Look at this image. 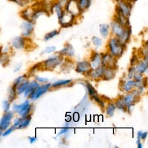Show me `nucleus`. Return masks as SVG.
I'll use <instances>...</instances> for the list:
<instances>
[{
	"instance_id": "2eb2a0df",
	"label": "nucleus",
	"mask_w": 148,
	"mask_h": 148,
	"mask_svg": "<svg viewBox=\"0 0 148 148\" xmlns=\"http://www.w3.org/2000/svg\"><path fill=\"white\" fill-rule=\"evenodd\" d=\"M91 69V64L87 61H83L78 62L76 64V71L79 73H85L87 72Z\"/></svg>"
},
{
	"instance_id": "6ab92c4d",
	"label": "nucleus",
	"mask_w": 148,
	"mask_h": 148,
	"mask_svg": "<svg viewBox=\"0 0 148 148\" xmlns=\"http://www.w3.org/2000/svg\"><path fill=\"white\" fill-rule=\"evenodd\" d=\"M17 95L16 88L12 85L9 86L7 89V99L13 103L16 99Z\"/></svg>"
},
{
	"instance_id": "20e7f679",
	"label": "nucleus",
	"mask_w": 148,
	"mask_h": 148,
	"mask_svg": "<svg viewBox=\"0 0 148 148\" xmlns=\"http://www.w3.org/2000/svg\"><path fill=\"white\" fill-rule=\"evenodd\" d=\"M115 10H119L125 16L129 17L132 8V3L125 0H115Z\"/></svg>"
},
{
	"instance_id": "7ed1b4c3",
	"label": "nucleus",
	"mask_w": 148,
	"mask_h": 148,
	"mask_svg": "<svg viewBox=\"0 0 148 148\" xmlns=\"http://www.w3.org/2000/svg\"><path fill=\"white\" fill-rule=\"evenodd\" d=\"M124 44H123L117 38H112L109 42V46L112 54L115 57H120L124 50Z\"/></svg>"
},
{
	"instance_id": "de8ad7c7",
	"label": "nucleus",
	"mask_w": 148,
	"mask_h": 148,
	"mask_svg": "<svg viewBox=\"0 0 148 148\" xmlns=\"http://www.w3.org/2000/svg\"><path fill=\"white\" fill-rule=\"evenodd\" d=\"M135 72V68L133 66L131 67L130 68H129L128 70V77L130 79H131L133 77L134 73Z\"/></svg>"
},
{
	"instance_id": "f3484780",
	"label": "nucleus",
	"mask_w": 148,
	"mask_h": 148,
	"mask_svg": "<svg viewBox=\"0 0 148 148\" xmlns=\"http://www.w3.org/2000/svg\"><path fill=\"white\" fill-rule=\"evenodd\" d=\"M138 97V94L136 92H132L128 94L124 98V101L127 108H129L134 105V102L136 101V99Z\"/></svg>"
},
{
	"instance_id": "7c9ffc66",
	"label": "nucleus",
	"mask_w": 148,
	"mask_h": 148,
	"mask_svg": "<svg viewBox=\"0 0 148 148\" xmlns=\"http://www.w3.org/2000/svg\"><path fill=\"white\" fill-rule=\"evenodd\" d=\"M147 64H146L144 61H140L137 63V65L136 67V70L137 72L142 73L147 70Z\"/></svg>"
},
{
	"instance_id": "c85d7f7f",
	"label": "nucleus",
	"mask_w": 148,
	"mask_h": 148,
	"mask_svg": "<svg viewBox=\"0 0 148 148\" xmlns=\"http://www.w3.org/2000/svg\"><path fill=\"white\" fill-rule=\"evenodd\" d=\"M21 8L27 7L29 3H31L34 0H9Z\"/></svg>"
},
{
	"instance_id": "c03bdc74",
	"label": "nucleus",
	"mask_w": 148,
	"mask_h": 148,
	"mask_svg": "<svg viewBox=\"0 0 148 148\" xmlns=\"http://www.w3.org/2000/svg\"><path fill=\"white\" fill-rule=\"evenodd\" d=\"M133 77L135 79V81H140L142 79V75L141 73L136 71V72H134Z\"/></svg>"
},
{
	"instance_id": "c756f323",
	"label": "nucleus",
	"mask_w": 148,
	"mask_h": 148,
	"mask_svg": "<svg viewBox=\"0 0 148 148\" xmlns=\"http://www.w3.org/2000/svg\"><path fill=\"white\" fill-rule=\"evenodd\" d=\"M11 106H12V103L8 99H3L1 103V107L3 112H7L11 110Z\"/></svg>"
},
{
	"instance_id": "09e8293b",
	"label": "nucleus",
	"mask_w": 148,
	"mask_h": 148,
	"mask_svg": "<svg viewBox=\"0 0 148 148\" xmlns=\"http://www.w3.org/2000/svg\"><path fill=\"white\" fill-rule=\"evenodd\" d=\"M35 79H36V80H38L40 82H42V83H46L48 81L47 78L41 77H39V76H38L35 77Z\"/></svg>"
},
{
	"instance_id": "ea45409f",
	"label": "nucleus",
	"mask_w": 148,
	"mask_h": 148,
	"mask_svg": "<svg viewBox=\"0 0 148 148\" xmlns=\"http://www.w3.org/2000/svg\"><path fill=\"white\" fill-rule=\"evenodd\" d=\"M92 41L96 47H99L102 45V39L97 36H93L92 38Z\"/></svg>"
},
{
	"instance_id": "b1692460",
	"label": "nucleus",
	"mask_w": 148,
	"mask_h": 148,
	"mask_svg": "<svg viewBox=\"0 0 148 148\" xmlns=\"http://www.w3.org/2000/svg\"><path fill=\"white\" fill-rule=\"evenodd\" d=\"M77 2L81 11L83 12L90 8L92 0H77Z\"/></svg>"
},
{
	"instance_id": "f257e3e1",
	"label": "nucleus",
	"mask_w": 148,
	"mask_h": 148,
	"mask_svg": "<svg viewBox=\"0 0 148 148\" xmlns=\"http://www.w3.org/2000/svg\"><path fill=\"white\" fill-rule=\"evenodd\" d=\"M110 27L112 32L123 44L124 45L128 40L131 33V29L130 26L124 27L116 20H113L110 23Z\"/></svg>"
},
{
	"instance_id": "c9c22d12",
	"label": "nucleus",
	"mask_w": 148,
	"mask_h": 148,
	"mask_svg": "<svg viewBox=\"0 0 148 148\" xmlns=\"http://www.w3.org/2000/svg\"><path fill=\"white\" fill-rule=\"evenodd\" d=\"M58 34V31L57 30H56V29L53 30L52 31H50L45 35V36L44 37V39L45 40H48L50 39L53 38L54 36H56Z\"/></svg>"
},
{
	"instance_id": "dca6fc26",
	"label": "nucleus",
	"mask_w": 148,
	"mask_h": 148,
	"mask_svg": "<svg viewBox=\"0 0 148 148\" xmlns=\"http://www.w3.org/2000/svg\"><path fill=\"white\" fill-rule=\"evenodd\" d=\"M91 66L95 69L101 66L102 64V54L94 53L91 58Z\"/></svg>"
},
{
	"instance_id": "4d7b16f0",
	"label": "nucleus",
	"mask_w": 148,
	"mask_h": 148,
	"mask_svg": "<svg viewBox=\"0 0 148 148\" xmlns=\"http://www.w3.org/2000/svg\"><path fill=\"white\" fill-rule=\"evenodd\" d=\"M125 1H128V2H130L132 3H134L136 0H125Z\"/></svg>"
},
{
	"instance_id": "a211bd4d",
	"label": "nucleus",
	"mask_w": 148,
	"mask_h": 148,
	"mask_svg": "<svg viewBox=\"0 0 148 148\" xmlns=\"http://www.w3.org/2000/svg\"><path fill=\"white\" fill-rule=\"evenodd\" d=\"M51 11L56 13V14L57 16V18L59 20L62 16V14L65 11V9L56 0V1H54L53 3Z\"/></svg>"
},
{
	"instance_id": "a18cd8bd",
	"label": "nucleus",
	"mask_w": 148,
	"mask_h": 148,
	"mask_svg": "<svg viewBox=\"0 0 148 148\" xmlns=\"http://www.w3.org/2000/svg\"><path fill=\"white\" fill-rule=\"evenodd\" d=\"M21 67H22V63L19 62V63L16 64L14 65V66L13 72H14V73L18 72V71H20V70L21 69Z\"/></svg>"
},
{
	"instance_id": "79ce46f5",
	"label": "nucleus",
	"mask_w": 148,
	"mask_h": 148,
	"mask_svg": "<svg viewBox=\"0 0 148 148\" xmlns=\"http://www.w3.org/2000/svg\"><path fill=\"white\" fill-rule=\"evenodd\" d=\"M11 50H12V47L10 46H4V47L2 46L1 53L9 54V53H10Z\"/></svg>"
},
{
	"instance_id": "8fccbe9b",
	"label": "nucleus",
	"mask_w": 148,
	"mask_h": 148,
	"mask_svg": "<svg viewBox=\"0 0 148 148\" xmlns=\"http://www.w3.org/2000/svg\"><path fill=\"white\" fill-rule=\"evenodd\" d=\"M28 140L29 141V143L31 144H32L33 143H34L36 141L37 138L36 137H33V136H29L28 137Z\"/></svg>"
},
{
	"instance_id": "f704fd0d",
	"label": "nucleus",
	"mask_w": 148,
	"mask_h": 148,
	"mask_svg": "<svg viewBox=\"0 0 148 148\" xmlns=\"http://www.w3.org/2000/svg\"><path fill=\"white\" fill-rule=\"evenodd\" d=\"M71 82H72L71 80H58V81L53 83L52 86L55 87L61 86H62V85H66V84L71 83Z\"/></svg>"
},
{
	"instance_id": "bb28decb",
	"label": "nucleus",
	"mask_w": 148,
	"mask_h": 148,
	"mask_svg": "<svg viewBox=\"0 0 148 148\" xmlns=\"http://www.w3.org/2000/svg\"><path fill=\"white\" fill-rule=\"evenodd\" d=\"M10 62V56L8 54L0 53V65L5 66L9 64Z\"/></svg>"
},
{
	"instance_id": "72a5a7b5",
	"label": "nucleus",
	"mask_w": 148,
	"mask_h": 148,
	"mask_svg": "<svg viewBox=\"0 0 148 148\" xmlns=\"http://www.w3.org/2000/svg\"><path fill=\"white\" fill-rule=\"evenodd\" d=\"M116 109V106L113 103H108L106 108V114L108 116H112L114 114V112Z\"/></svg>"
},
{
	"instance_id": "49530a36",
	"label": "nucleus",
	"mask_w": 148,
	"mask_h": 148,
	"mask_svg": "<svg viewBox=\"0 0 148 148\" xmlns=\"http://www.w3.org/2000/svg\"><path fill=\"white\" fill-rule=\"evenodd\" d=\"M138 62V58L137 57L135 56V55H134L132 56V57L131 58V61H130V64H131V65H134L135 64H136Z\"/></svg>"
},
{
	"instance_id": "f8f14e48",
	"label": "nucleus",
	"mask_w": 148,
	"mask_h": 148,
	"mask_svg": "<svg viewBox=\"0 0 148 148\" xmlns=\"http://www.w3.org/2000/svg\"><path fill=\"white\" fill-rule=\"evenodd\" d=\"M51 84L50 83H47L42 86L38 87L34 91H33L28 97L31 100H35L39 98L42 95L46 92L50 87Z\"/></svg>"
},
{
	"instance_id": "603ef678",
	"label": "nucleus",
	"mask_w": 148,
	"mask_h": 148,
	"mask_svg": "<svg viewBox=\"0 0 148 148\" xmlns=\"http://www.w3.org/2000/svg\"><path fill=\"white\" fill-rule=\"evenodd\" d=\"M147 136V132H142V134H141V136H140V138H142L143 140H145L146 137Z\"/></svg>"
},
{
	"instance_id": "864d4df0",
	"label": "nucleus",
	"mask_w": 148,
	"mask_h": 148,
	"mask_svg": "<svg viewBox=\"0 0 148 148\" xmlns=\"http://www.w3.org/2000/svg\"><path fill=\"white\" fill-rule=\"evenodd\" d=\"M142 84H143V86L146 87L147 86V77H145V78H143V82H142Z\"/></svg>"
},
{
	"instance_id": "4468645a",
	"label": "nucleus",
	"mask_w": 148,
	"mask_h": 148,
	"mask_svg": "<svg viewBox=\"0 0 148 148\" xmlns=\"http://www.w3.org/2000/svg\"><path fill=\"white\" fill-rule=\"evenodd\" d=\"M102 65L104 67H112L114 68L116 61L114 57L108 54L102 55Z\"/></svg>"
},
{
	"instance_id": "423d86ee",
	"label": "nucleus",
	"mask_w": 148,
	"mask_h": 148,
	"mask_svg": "<svg viewBox=\"0 0 148 148\" xmlns=\"http://www.w3.org/2000/svg\"><path fill=\"white\" fill-rule=\"evenodd\" d=\"M14 114L15 113L12 110L3 113L0 118V128L1 130L3 131L12 125Z\"/></svg>"
},
{
	"instance_id": "2f4dec72",
	"label": "nucleus",
	"mask_w": 148,
	"mask_h": 148,
	"mask_svg": "<svg viewBox=\"0 0 148 148\" xmlns=\"http://www.w3.org/2000/svg\"><path fill=\"white\" fill-rule=\"evenodd\" d=\"M116 106H117L118 108H119L120 109L125 111L127 109V107L125 105L124 103V98L122 97H120L116 102Z\"/></svg>"
},
{
	"instance_id": "37998d69",
	"label": "nucleus",
	"mask_w": 148,
	"mask_h": 148,
	"mask_svg": "<svg viewBox=\"0 0 148 148\" xmlns=\"http://www.w3.org/2000/svg\"><path fill=\"white\" fill-rule=\"evenodd\" d=\"M56 47L53 46H49V47H47L43 51H42V54H44V53H51L53 51H54L55 50H56Z\"/></svg>"
},
{
	"instance_id": "1a4fd4ad",
	"label": "nucleus",
	"mask_w": 148,
	"mask_h": 148,
	"mask_svg": "<svg viewBox=\"0 0 148 148\" xmlns=\"http://www.w3.org/2000/svg\"><path fill=\"white\" fill-rule=\"evenodd\" d=\"M27 38L21 36H17L14 37L10 42V47L12 49L20 50L25 48Z\"/></svg>"
},
{
	"instance_id": "3c124183",
	"label": "nucleus",
	"mask_w": 148,
	"mask_h": 148,
	"mask_svg": "<svg viewBox=\"0 0 148 148\" xmlns=\"http://www.w3.org/2000/svg\"><path fill=\"white\" fill-rule=\"evenodd\" d=\"M68 130H69V128H68V127L64 128H62V129L60 131V132L58 133V135H61V134H65V133H66Z\"/></svg>"
},
{
	"instance_id": "e433bc0d",
	"label": "nucleus",
	"mask_w": 148,
	"mask_h": 148,
	"mask_svg": "<svg viewBox=\"0 0 148 148\" xmlns=\"http://www.w3.org/2000/svg\"><path fill=\"white\" fill-rule=\"evenodd\" d=\"M15 130L14 128L11 125L10 127H9L8 128H7L6 129H5V130L3 131V134H2V136L3 137H6L8 136L9 135H10Z\"/></svg>"
},
{
	"instance_id": "473e14b6",
	"label": "nucleus",
	"mask_w": 148,
	"mask_h": 148,
	"mask_svg": "<svg viewBox=\"0 0 148 148\" xmlns=\"http://www.w3.org/2000/svg\"><path fill=\"white\" fill-rule=\"evenodd\" d=\"M86 87L87 88V90L90 95L91 97H93L95 95H97V92L95 90V89L94 88V87L89 83V82H86Z\"/></svg>"
},
{
	"instance_id": "a19ab883",
	"label": "nucleus",
	"mask_w": 148,
	"mask_h": 148,
	"mask_svg": "<svg viewBox=\"0 0 148 148\" xmlns=\"http://www.w3.org/2000/svg\"><path fill=\"white\" fill-rule=\"evenodd\" d=\"M92 98H93V99L95 100V101L101 108H104V106H105V105H104V103H103V101H102L101 98H99L97 95H95V96L93 97Z\"/></svg>"
},
{
	"instance_id": "5fc2aeb1",
	"label": "nucleus",
	"mask_w": 148,
	"mask_h": 148,
	"mask_svg": "<svg viewBox=\"0 0 148 148\" xmlns=\"http://www.w3.org/2000/svg\"><path fill=\"white\" fill-rule=\"evenodd\" d=\"M2 134H3V130L0 128V140H1L2 138H3V136H2Z\"/></svg>"
},
{
	"instance_id": "5701e85b",
	"label": "nucleus",
	"mask_w": 148,
	"mask_h": 148,
	"mask_svg": "<svg viewBox=\"0 0 148 148\" xmlns=\"http://www.w3.org/2000/svg\"><path fill=\"white\" fill-rule=\"evenodd\" d=\"M61 55L66 56H73L75 52L72 46L70 44L66 45L61 50L59 51Z\"/></svg>"
},
{
	"instance_id": "9b49d317",
	"label": "nucleus",
	"mask_w": 148,
	"mask_h": 148,
	"mask_svg": "<svg viewBox=\"0 0 148 148\" xmlns=\"http://www.w3.org/2000/svg\"><path fill=\"white\" fill-rule=\"evenodd\" d=\"M75 18V17L73 14L65 10L62 16L58 20L62 27H68L73 24Z\"/></svg>"
},
{
	"instance_id": "393cba45",
	"label": "nucleus",
	"mask_w": 148,
	"mask_h": 148,
	"mask_svg": "<svg viewBox=\"0 0 148 148\" xmlns=\"http://www.w3.org/2000/svg\"><path fill=\"white\" fill-rule=\"evenodd\" d=\"M29 83V81L27 79H26L25 81H24L23 83H21L20 84H19L16 88V92L17 95H21L24 93L25 90H26L27 87H28V84Z\"/></svg>"
},
{
	"instance_id": "ddd939ff",
	"label": "nucleus",
	"mask_w": 148,
	"mask_h": 148,
	"mask_svg": "<svg viewBox=\"0 0 148 148\" xmlns=\"http://www.w3.org/2000/svg\"><path fill=\"white\" fill-rule=\"evenodd\" d=\"M113 20L117 21L119 23L121 24L124 27L130 26L129 17L124 15L119 10H115V14L114 16Z\"/></svg>"
},
{
	"instance_id": "412c9836",
	"label": "nucleus",
	"mask_w": 148,
	"mask_h": 148,
	"mask_svg": "<svg viewBox=\"0 0 148 148\" xmlns=\"http://www.w3.org/2000/svg\"><path fill=\"white\" fill-rule=\"evenodd\" d=\"M116 75V72L114 68L112 67H106L104 69L103 77L105 80H110L114 77Z\"/></svg>"
},
{
	"instance_id": "6e6552de",
	"label": "nucleus",
	"mask_w": 148,
	"mask_h": 148,
	"mask_svg": "<svg viewBox=\"0 0 148 148\" xmlns=\"http://www.w3.org/2000/svg\"><path fill=\"white\" fill-rule=\"evenodd\" d=\"M65 10L73 14L75 17L79 16L82 13L77 0H68L65 6Z\"/></svg>"
},
{
	"instance_id": "cd10ccee",
	"label": "nucleus",
	"mask_w": 148,
	"mask_h": 148,
	"mask_svg": "<svg viewBox=\"0 0 148 148\" xmlns=\"http://www.w3.org/2000/svg\"><path fill=\"white\" fill-rule=\"evenodd\" d=\"M110 26L108 24H102L99 25V32L104 38L108 35Z\"/></svg>"
},
{
	"instance_id": "0eeeda50",
	"label": "nucleus",
	"mask_w": 148,
	"mask_h": 148,
	"mask_svg": "<svg viewBox=\"0 0 148 148\" xmlns=\"http://www.w3.org/2000/svg\"><path fill=\"white\" fill-rule=\"evenodd\" d=\"M63 60L62 55L51 57L43 62V66L47 69H53L60 65Z\"/></svg>"
},
{
	"instance_id": "6e6d98bb",
	"label": "nucleus",
	"mask_w": 148,
	"mask_h": 148,
	"mask_svg": "<svg viewBox=\"0 0 148 148\" xmlns=\"http://www.w3.org/2000/svg\"><path fill=\"white\" fill-rule=\"evenodd\" d=\"M137 145H138V148H142V145L141 143L139 142L138 143H137Z\"/></svg>"
},
{
	"instance_id": "4c0bfd02",
	"label": "nucleus",
	"mask_w": 148,
	"mask_h": 148,
	"mask_svg": "<svg viewBox=\"0 0 148 148\" xmlns=\"http://www.w3.org/2000/svg\"><path fill=\"white\" fill-rule=\"evenodd\" d=\"M134 86V82L132 80H129L124 85V90L125 91L128 92Z\"/></svg>"
},
{
	"instance_id": "39448f33",
	"label": "nucleus",
	"mask_w": 148,
	"mask_h": 148,
	"mask_svg": "<svg viewBox=\"0 0 148 148\" xmlns=\"http://www.w3.org/2000/svg\"><path fill=\"white\" fill-rule=\"evenodd\" d=\"M31 120V115L28 114L25 117H16L13 118L12 125L15 130H21L27 127Z\"/></svg>"
},
{
	"instance_id": "4be33fe9",
	"label": "nucleus",
	"mask_w": 148,
	"mask_h": 148,
	"mask_svg": "<svg viewBox=\"0 0 148 148\" xmlns=\"http://www.w3.org/2000/svg\"><path fill=\"white\" fill-rule=\"evenodd\" d=\"M39 86V84L35 80H33V81L29 82L28 87H27L26 90H25V91L23 93L24 96L25 97H28V95Z\"/></svg>"
},
{
	"instance_id": "a878e982",
	"label": "nucleus",
	"mask_w": 148,
	"mask_h": 148,
	"mask_svg": "<svg viewBox=\"0 0 148 148\" xmlns=\"http://www.w3.org/2000/svg\"><path fill=\"white\" fill-rule=\"evenodd\" d=\"M27 75L24 74L22 75H20L15 78L14 81L13 82L12 86H13L15 88H16L19 84H20L21 83H23L24 81H25L27 79Z\"/></svg>"
},
{
	"instance_id": "aec40b11",
	"label": "nucleus",
	"mask_w": 148,
	"mask_h": 148,
	"mask_svg": "<svg viewBox=\"0 0 148 148\" xmlns=\"http://www.w3.org/2000/svg\"><path fill=\"white\" fill-rule=\"evenodd\" d=\"M34 9V7H25L24 9L21 11L20 16L24 19V20H31Z\"/></svg>"
},
{
	"instance_id": "9d476101",
	"label": "nucleus",
	"mask_w": 148,
	"mask_h": 148,
	"mask_svg": "<svg viewBox=\"0 0 148 148\" xmlns=\"http://www.w3.org/2000/svg\"><path fill=\"white\" fill-rule=\"evenodd\" d=\"M20 27L22 29V36L25 38H28L34 31V22L31 20H24L21 24Z\"/></svg>"
},
{
	"instance_id": "f03ea898",
	"label": "nucleus",
	"mask_w": 148,
	"mask_h": 148,
	"mask_svg": "<svg viewBox=\"0 0 148 148\" xmlns=\"http://www.w3.org/2000/svg\"><path fill=\"white\" fill-rule=\"evenodd\" d=\"M32 105L29 100L26 99L21 103H13L12 107V110L16 113L20 117H25L30 114L32 110Z\"/></svg>"
},
{
	"instance_id": "58836bf2",
	"label": "nucleus",
	"mask_w": 148,
	"mask_h": 148,
	"mask_svg": "<svg viewBox=\"0 0 148 148\" xmlns=\"http://www.w3.org/2000/svg\"><path fill=\"white\" fill-rule=\"evenodd\" d=\"M40 63H41V62L38 63V64H35L34 66H33L30 69V70L29 71L28 74H27V76H29L30 75H33V74L35 73V72H36L38 69H39V68H40V66L41 65H40Z\"/></svg>"
}]
</instances>
